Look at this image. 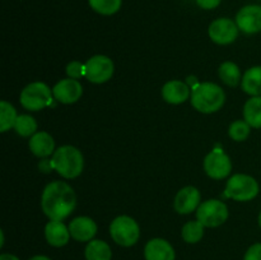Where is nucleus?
<instances>
[{
  "instance_id": "a878e982",
  "label": "nucleus",
  "mask_w": 261,
  "mask_h": 260,
  "mask_svg": "<svg viewBox=\"0 0 261 260\" xmlns=\"http://www.w3.org/2000/svg\"><path fill=\"white\" fill-rule=\"evenodd\" d=\"M14 130L20 137H32L37 130V122L31 115H19L14 124Z\"/></svg>"
},
{
  "instance_id": "0eeeda50",
  "label": "nucleus",
  "mask_w": 261,
  "mask_h": 260,
  "mask_svg": "<svg viewBox=\"0 0 261 260\" xmlns=\"http://www.w3.org/2000/svg\"><path fill=\"white\" fill-rule=\"evenodd\" d=\"M228 218V208L226 204L217 199H209L196 209V219L204 227H218Z\"/></svg>"
},
{
  "instance_id": "72a5a7b5",
  "label": "nucleus",
  "mask_w": 261,
  "mask_h": 260,
  "mask_svg": "<svg viewBox=\"0 0 261 260\" xmlns=\"http://www.w3.org/2000/svg\"><path fill=\"white\" fill-rule=\"evenodd\" d=\"M259 226L261 227V212H260V214H259Z\"/></svg>"
},
{
  "instance_id": "393cba45",
  "label": "nucleus",
  "mask_w": 261,
  "mask_h": 260,
  "mask_svg": "<svg viewBox=\"0 0 261 260\" xmlns=\"http://www.w3.org/2000/svg\"><path fill=\"white\" fill-rule=\"evenodd\" d=\"M89 7L101 15H112L121 8L122 0H88Z\"/></svg>"
},
{
  "instance_id": "c85d7f7f",
  "label": "nucleus",
  "mask_w": 261,
  "mask_h": 260,
  "mask_svg": "<svg viewBox=\"0 0 261 260\" xmlns=\"http://www.w3.org/2000/svg\"><path fill=\"white\" fill-rule=\"evenodd\" d=\"M244 260H261V244H254L249 247Z\"/></svg>"
},
{
  "instance_id": "a211bd4d",
  "label": "nucleus",
  "mask_w": 261,
  "mask_h": 260,
  "mask_svg": "<svg viewBox=\"0 0 261 260\" xmlns=\"http://www.w3.org/2000/svg\"><path fill=\"white\" fill-rule=\"evenodd\" d=\"M45 237L51 246H65L70 239L69 227L61 221H50L45 227Z\"/></svg>"
},
{
  "instance_id": "ddd939ff",
  "label": "nucleus",
  "mask_w": 261,
  "mask_h": 260,
  "mask_svg": "<svg viewBox=\"0 0 261 260\" xmlns=\"http://www.w3.org/2000/svg\"><path fill=\"white\" fill-rule=\"evenodd\" d=\"M200 191L194 186L182 188L175 196L173 208L178 214H190L200 205Z\"/></svg>"
},
{
  "instance_id": "39448f33",
  "label": "nucleus",
  "mask_w": 261,
  "mask_h": 260,
  "mask_svg": "<svg viewBox=\"0 0 261 260\" xmlns=\"http://www.w3.org/2000/svg\"><path fill=\"white\" fill-rule=\"evenodd\" d=\"M259 184L252 176L236 173L227 181L224 196L237 201H249L259 194Z\"/></svg>"
},
{
  "instance_id": "1a4fd4ad",
  "label": "nucleus",
  "mask_w": 261,
  "mask_h": 260,
  "mask_svg": "<svg viewBox=\"0 0 261 260\" xmlns=\"http://www.w3.org/2000/svg\"><path fill=\"white\" fill-rule=\"evenodd\" d=\"M204 171L211 178L222 180L231 173L232 162L223 150L213 149L204 160Z\"/></svg>"
},
{
  "instance_id": "7c9ffc66",
  "label": "nucleus",
  "mask_w": 261,
  "mask_h": 260,
  "mask_svg": "<svg viewBox=\"0 0 261 260\" xmlns=\"http://www.w3.org/2000/svg\"><path fill=\"white\" fill-rule=\"evenodd\" d=\"M38 167H40V170L42 171V172H50L51 170H54L53 163H51L50 160L41 161V163H40V166H38Z\"/></svg>"
},
{
  "instance_id": "412c9836",
  "label": "nucleus",
  "mask_w": 261,
  "mask_h": 260,
  "mask_svg": "<svg viewBox=\"0 0 261 260\" xmlns=\"http://www.w3.org/2000/svg\"><path fill=\"white\" fill-rule=\"evenodd\" d=\"M87 260H111L112 251L109 244L102 240H92L86 247Z\"/></svg>"
},
{
  "instance_id": "4be33fe9",
  "label": "nucleus",
  "mask_w": 261,
  "mask_h": 260,
  "mask_svg": "<svg viewBox=\"0 0 261 260\" xmlns=\"http://www.w3.org/2000/svg\"><path fill=\"white\" fill-rule=\"evenodd\" d=\"M218 73L222 82L229 87H236L240 81H242L240 68L237 66V64L232 63V61H224L223 64H221Z\"/></svg>"
},
{
  "instance_id": "f3484780",
  "label": "nucleus",
  "mask_w": 261,
  "mask_h": 260,
  "mask_svg": "<svg viewBox=\"0 0 261 260\" xmlns=\"http://www.w3.org/2000/svg\"><path fill=\"white\" fill-rule=\"evenodd\" d=\"M30 149L36 157L46 158L55 153V140L48 133L38 132L31 137Z\"/></svg>"
},
{
  "instance_id": "aec40b11",
  "label": "nucleus",
  "mask_w": 261,
  "mask_h": 260,
  "mask_svg": "<svg viewBox=\"0 0 261 260\" xmlns=\"http://www.w3.org/2000/svg\"><path fill=\"white\" fill-rule=\"evenodd\" d=\"M244 119L255 129L261 127V96L251 97L244 106Z\"/></svg>"
},
{
  "instance_id": "6ab92c4d",
  "label": "nucleus",
  "mask_w": 261,
  "mask_h": 260,
  "mask_svg": "<svg viewBox=\"0 0 261 260\" xmlns=\"http://www.w3.org/2000/svg\"><path fill=\"white\" fill-rule=\"evenodd\" d=\"M241 87L245 93L250 94V96H261V65L252 66L245 71L241 81Z\"/></svg>"
},
{
  "instance_id": "cd10ccee",
  "label": "nucleus",
  "mask_w": 261,
  "mask_h": 260,
  "mask_svg": "<svg viewBox=\"0 0 261 260\" xmlns=\"http://www.w3.org/2000/svg\"><path fill=\"white\" fill-rule=\"evenodd\" d=\"M66 74H68L69 78H82V76L86 75V64L81 63V61H71L66 66Z\"/></svg>"
},
{
  "instance_id": "7ed1b4c3",
  "label": "nucleus",
  "mask_w": 261,
  "mask_h": 260,
  "mask_svg": "<svg viewBox=\"0 0 261 260\" xmlns=\"http://www.w3.org/2000/svg\"><path fill=\"white\" fill-rule=\"evenodd\" d=\"M51 163L54 170L64 178H75L83 171L84 158L78 148L73 145H63L55 150Z\"/></svg>"
},
{
  "instance_id": "20e7f679",
  "label": "nucleus",
  "mask_w": 261,
  "mask_h": 260,
  "mask_svg": "<svg viewBox=\"0 0 261 260\" xmlns=\"http://www.w3.org/2000/svg\"><path fill=\"white\" fill-rule=\"evenodd\" d=\"M53 91L42 82H33L20 92V105L28 111H40L53 102Z\"/></svg>"
},
{
  "instance_id": "bb28decb",
  "label": "nucleus",
  "mask_w": 261,
  "mask_h": 260,
  "mask_svg": "<svg viewBox=\"0 0 261 260\" xmlns=\"http://www.w3.org/2000/svg\"><path fill=\"white\" fill-rule=\"evenodd\" d=\"M251 132V126L247 124L245 120H237V121L232 122L231 126L228 129V134L231 139L236 140V142H244L247 139Z\"/></svg>"
},
{
  "instance_id": "b1692460",
  "label": "nucleus",
  "mask_w": 261,
  "mask_h": 260,
  "mask_svg": "<svg viewBox=\"0 0 261 260\" xmlns=\"http://www.w3.org/2000/svg\"><path fill=\"white\" fill-rule=\"evenodd\" d=\"M182 239L188 244H196L204 236V224L199 221H190L182 227Z\"/></svg>"
},
{
  "instance_id": "9d476101",
  "label": "nucleus",
  "mask_w": 261,
  "mask_h": 260,
  "mask_svg": "<svg viewBox=\"0 0 261 260\" xmlns=\"http://www.w3.org/2000/svg\"><path fill=\"white\" fill-rule=\"evenodd\" d=\"M208 33L213 42L218 45H229L239 36V27L236 22L229 18H218L211 23Z\"/></svg>"
},
{
  "instance_id": "f257e3e1",
  "label": "nucleus",
  "mask_w": 261,
  "mask_h": 260,
  "mask_svg": "<svg viewBox=\"0 0 261 260\" xmlns=\"http://www.w3.org/2000/svg\"><path fill=\"white\" fill-rule=\"evenodd\" d=\"M76 196L73 188L64 181H53L43 189L41 208L50 221H63L75 209Z\"/></svg>"
},
{
  "instance_id": "f8f14e48",
  "label": "nucleus",
  "mask_w": 261,
  "mask_h": 260,
  "mask_svg": "<svg viewBox=\"0 0 261 260\" xmlns=\"http://www.w3.org/2000/svg\"><path fill=\"white\" fill-rule=\"evenodd\" d=\"M54 98L64 105L75 103L83 94V86L78 79L66 78L54 86L53 88Z\"/></svg>"
},
{
  "instance_id": "473e14b6",
  "label": "nucleus",
  "mask_w": 261,
  "mask_h": 260,
  "mask_svg": "<svg viewBox=\"0 0 261 260\" xmlns=\"http://www.w3.org/2000/svg\"><path fill=\"white\" fill-rule=\"evenodd\" d=\"M30 260H51V259H50V257L45 256V255H36V256L31 257Z\"/></svg>"
},
{
  "instance_id": "9b49d317",
  "label": "nucleus",
  "mask_w": 261,
  "mask_h": 260,
  "mask_svg": "<svg viewBox=\"0 0 261 260\" xmlns=\"http://www.w3.org/2000/svg\"><path fill=\"white\" fill-rule=\"evenodd\" d=\"M236 24L240 31L254 35L261 31V5H245L236 15Z\"/></svg>"
},
{
  "instance_id": "2eb2a0df",
  "label": "nucleus",
  "mask_w": 261,
  "mask_h": 260,
  "mask_svg": "<svg viewBox=\"0 0 261 260\" xmlns=\"http://www.w3.org/2000/svg\"><path fill=\"white\" fill-rule=\"evenodd\" d=\"M145 260H175V250L172 245L163 239H153L148 241L144 249Z\"/></svg>"
},
{
  "instance_id": "c756f323",
  "label": "nucleus",
  "mask_w": 261,
  "mask_h": 260,
  "mask_svg": "<svg viewBox=\"0 0 261 260\" xmlns=\"http://www.w3.org/2000/svg\"><path fill=\"white\" fill-rule=\"evenodd\" d=\"M196 4L201 8V9L205 10H211L214 9V8L218 7L221 4L222 0H195Z\"/></svg>"
},
{
  "instance_id": "f03ea898",
  "label": "nucleus",
  "mask_w": 261,
  "mask_h": 260,
  "mask_svg": "<svg viewBox=\"0 0 261 260\" xmlns=\"http://www.w3.org/2000/svg\"><path fill=\"white\" fill-rule=\"evenodd\" d=\"M193 93H191V105L195 110L203 114H213L226 102V93L219 87L218 84L205 82V83H199L193 87Z\"/></svg>"
},
{
  "instance_id": "dca6fc26",
  "label": "nucleus",
  "mask_w": 261,
  "mask_h": 260,
  "mask_svg": "<svg viewBox=\"0 0 261 260\" xmlns=\"http://www.w3.org/2000/svg\"><path fill=\"white\" fill-rule=\"evenodd\" d=\"M162 97L171 105L184 103L190 97V87L181 81H170L163 86Z\"/></svg>"
},
{
  "instance_id": "6e6552de",
  "label": "nucleus",
  "mask_w": 261,
  "mask_h": 260,
  "mask_svg": "<svg viewBox=\"0 0 261 260\" xmlns=\"http://www.w3.org/2000/svg\"><path fill=\"white\" fill-rule=\"evenodd\" d=\"M84 64H86V75H84V78L88 79L92 83H106L114 75L115 65L111 59L106 55L92 56Z\"/></svg>"
},
{
  "instance_id": "423d86ee",
  "label": "nucleus",
  "mask_w": 261,
  "mask_h": 260,
  "mask_svg": "<svg viewBox=\"0 0 261 260\" xmlns=\"http://www.w3.org/2000/svg\"><path fill=\"white\" fill-rule=\"evenodd\" d=\"M110 235L112 240L120 246L129 247L138 242L140 229L137 221L129 216H120L112 221L110 226Z\"/></svg>"
},
{
  "instance_id": "4468645a",
  "label": "nucleus",
  "mask_w": 261,
  "mask_h": 260,
  "mask_svg": "<svg viewBox=\"0 0 261 260\" xmlns=\"http://www.w3.org/2000/svg\"><path fill=\"white\" fill-rule=\"evenodd\" d=\"M69 232L76 241H92L97 233V224L89 217H76L69 224Z\"/></svg>"
},
{
  "instance_id": "5701e85b",
  "label": "nucleus",
  "mask_w": 261,
  "mask_h": 260,
  "mask_svg": "<svg viewBox=\"0 0 261 260\" xmlns=\"http://www.w3.org/2000/svg\"><path fill=\"white\" fill-rule=\"evenodd\" d=\"M17 117V110L13 105H10L8 101L0 102V132L5 133L10 127H14Z\"/></svg>"
},
{
  "instance_id": "2f4dec72",
  "label": "nucleus",
  "mask_w": 261,
  "mask_h": 260,
  "mask_svg": "<svg viewBox=\"0 0 261 260\" xmlns=\"http://www.w3.org/2000/svg\"><path fill=\"white\" fill-rule=\"evenodd\" d=\"M0 260H19L15 255L12 254H2L0 255Z\"/></svg>"
}]
</instances>
